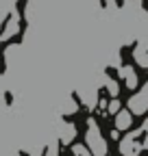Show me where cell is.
I'll return each mask as SVG.
<instances>
[{
    "label": "cell",
    "instance_id": "obj_1",
    "mask_svg": "<svg viewBox=\"0 0 148 156\" xmlns=\"http://www.w3.org/2000/svg\"><path fill=\"white\" fill-rule=\"evenodd\" d=\"M87 145L91 147V152H94L96 156H105L107 154V143L102 139L100 130L96 128L94 122H89V130H87Z\"/></svg>",
    "mask_w": 148,
    "mask_h": 156
},
{
    "label": "cell",
    "instance_id": "obj_4",
    "mask_svg": "<svg viewBox=\"0 0 148 156\" xmlns=\"http://www.w3.org/2000/svg\"><path fill=\"white\" fill-rule=\"evenodd\" d=\"M135 58L142 67H148V50H137L135 52Z\"/></svg>",
    "mask_w": 148,
    "mask_h": 156
},
{
    "label": "cell",
    "instance_id": "obj_6",
    "mask_svg": "<svg viewBox=\"0 0 148 156\" xmlns=\"http://www.w3.org/2000/svg\"><path fill=\"white\" fill-rule=\"evenodd\" d=\"M109 111H111V113H118V111H120V102H118V100H113V102L109 104Z\"/></svg>",
    "mask_w": 148,
    "mask_h": 156
},
{
    "label": "cell",
    "instance_id": "obj_5",
    "mask_svg": "<svg viewBox=\"0 0 148 156\" xmlns=\"http://www.w3.org/2000/svg\"><path fill=\"white\" fill-rule=\"evenodd\" d=\"M74 156H91V154H89V150L83 147V145H74Z\"/></svg>",
    "mask_w": 148,
    "mask_h": 156
},
{
    "label": "cell",
    "instance_id": "obj_2",
    "mask_svg": "<svg viewBox=\"0 0 148 156\" xmlns=\"http://www.w3.org/2000/svg\"><path fill=\"white\" fill-rule=\"evenodd\" d=\"M133 126V113L131 111H118L116 113V128L118 130H128Z\"/></svg>",
    "mask_w": 148,
    "mask_h": 156
},
{
    "label": "cell",
    "instance_id": "obj_3",
    "mask_svg": "<svg viewBox=\"0 0 148 156\" xmlns=\"http://www.w3.org/2000/svg\"><path fill=\"white\" fill-rule=\"evenodd\" d=\"M120 74H122V78L126 80V87H128V89H135V87H137V76H135V72H133L131 67H122Z\"/></svg>",
    "mask_w": 148,
    "mask_h": 156
}]
</instances>
